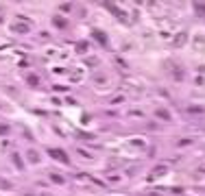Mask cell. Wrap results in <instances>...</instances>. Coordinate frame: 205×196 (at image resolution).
Instances as JSON below:
<instances>
[{
	"label": "cell",
	"mask_w": 205,
	"mask_h": 196,
	"mask_svg": "<svg viewBox=\"0 0 205 196\" xmlns=\"http://www.w3.org/2000/svg\"><path fill=\"white\" fill-rule=\"evenodd\" d=\"M48 155L52 157V159H59L61 163H70L68 155H66V153H61V151H55V148H52V151H48Z\"/></svg>",
	"instance_id": "obj_1"
},
{
	"label": "cell",
	"mask_w": 205,
	"mask_h": 196,
	"mask_svg": "<svg viewBox=\"0 0 205 196\" xmlns=\"http://www.w3.org/2000/svg\"><path fill=\"white\" fill-rule=\"evenodd\" d=\"M166 172H168V166H157L155 170L151 172V179H157V176H164Z\"/></svg>",
	"instance_id": "obj_2"
},
{
	"label": "cell",
	"mask_w": 205,
	"mask_h": 196,
	"mask_svg": "<svg viewBox=\"0 0 205 196\" xmlns=\"http://www.w3.org/2000/svg\"><path fill=\"white\" fill-rule=\"evenodd\" d=\"M26 157H29V161H31V163H39V155H37L33 148H31L29 153H26Z\"/></svg>",
	"instance_id": "obj_3"
},
{
	"label": "cell",
	"mask_w": 205,
	"mask_h": 196,
	"mask_svg": "<svg viewBox=\"0 0 205 196\" xmlns=\"http://www.w3.org/2000/svg\"><path fill=\"white\" fill-rule=\"evenodd\" d=\"M185 39H188V35H185V33H179V35H177V39H175V46H183Z\"/></svg>",
	"instance_id": "obj_4"
},
{
	"label": "cell",
	"mask_w": 205,
	"mask_h": 196,
	"mask_svg": "<svg viewBox=\"0 0 205 196\" xmlns=\"http://www.w3.org/2000/svg\"><path fill=\"white\" fill-rule=\"evenodd\" d=\"M155 114L159 116L162 120H170V114H168V111H166V109H155Z\"/></svg>",
	"instance_id": "obj_5"
},
{
	"label": "cell",
	"mask_w": 205,
	"mask_h": 196,
	"mask_svg": "<svg viewBox=\"0 0 205 196\" xmlns=\"http://www.w3.org/2000/svg\"><path fill=\"white\" fill-rule=\"evenodd\" d=\"M13 185H11V181H7V179H2L0 176V190H11Z\"/></svg>",
	"instance_id": "obj_6"
},
{
	"label": "cell",
	"mask_w": 205,
	"mask_h": 196,
	"mask_svg": "<svg viewBox=\"0 0 205 196\" xmlns=\"http://www.w3.org/2000/svg\"><path fill=\"white\" fill-rule=\"evenodd\" d=\"M194 11L201 13V15H205V5L203 2H194Z\"/></svg>",
	"instance_id": "obj_7"
},
{
	"label": "cell",
	"mask_w": 205,
	"mask_h": 196,
	"mask_svg": "<svg viewBox=\"0 0 205 196\" xmlns=\"http://www.w3.org/2000/svg\"><path fill=\"white\" fill-rule=\"evenodd\" d=\"M13 31H17V33H26V31H29V26H26V24H13Z\"/></svg>",
	"instance_id": "obj_8"
},
{
	"label": "cell",
	"mask_w": 205,
	"mask_h": 196,
	"mask_svg": "<svg viewBox=\"0 0 205 196\" xmlns=\"http://www.w3.org/2000/svg\"><path fill=\"white\" fill-rule=\"evenodd\" d=\"M55 24H57L59 29H63V26H66V20H63L61 15H57V17H55Z\"/></svg>",
	"instance_id": "obj_9"
},
{
	"label": "cell",
	"mask_w": 205,
	"mask_h": 196,
	"mask_svg": "<svg viewBox=\"0 0 205 196\" xmlns=\"http://www.w3.org/2000/svg\"><path fill=\"white\" fill-rule=\"evenodd\" d=\"M50 179H52L55 183H63V176H61V174H55V172H50Z\"/></svg>",
	"instance_id": "obj_10"
},
{
	"label": "cell",
	"mask_w": 205,
	"mask_h": 196,
	"mask_svg": "<svg viewBox=\"0 0 205 196\" xmlns=\"http://www.w3.org/2000/svg\"><path fill=\"white\" fill-rule=\"evenodd\" d=\"M13 163L17 166V170H22V168H24V166H22V161H20V157H17V155H13Z\"/></svg>",
	"instance_id": "obj_11"
},
{
	"label": "cell",
	"mask_w": 205,
	"mask_h": 196,
	"mask_svg": "<svg viewBox=\"0 0 205 196\" xmlns=\"http://www.w3.org/2000/svg\"><path fill=\"white\" fill-rule=\"evenodd\" d=\"M94 37H96V39H98L100 44H105V35H102V33H98V31H94Z\"/></svg>",
	"instance_id": "obj_12"
},
{
	"label": "cell",
	"mask_w": 205,
	"mask_h": 196,
	"mask_svg": "<svg viewBox=\"0 0 205 196\" xmlns=\"http://www.w3.org/2000/svg\"><path fill=\"white\" fill-rule=\"evenodd\" d=\"M188 144H192V139H179L177 142V146H188Z\"/></svg>",
	"instance_id": "obj_13"
},
{
	"label": "cell",
	"mask_w": 205,
	"mask_h": 196,
	"mask_svg": "<svg viewBox=\"0 0 205 196\" xmlns=\"http://www.w3.org/2000/svg\"><path fill=\"white\" fill-rule=\"evenodd\" d=\"M0 133H2V135H7V133H9V126H5V124H0Z\"/></svg>",
	"instance_id": "obj_14"
}]
</instances>
